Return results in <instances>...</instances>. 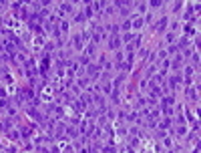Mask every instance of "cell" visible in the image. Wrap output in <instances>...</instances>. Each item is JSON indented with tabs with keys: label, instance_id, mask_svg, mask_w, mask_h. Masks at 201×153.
I'll return each instance as SVG.
<instances>
[{
	"label": "cell",
	"instance_id": "7a4b0ae2",
	"mask_svg": "<svg viewBox=\"0 0 201 153\" xmlns=\"http://www.w3.org/2000/svg\"><path fill=\"white\" fill-rule=\"evenodd\" d=\"M165 24H167V18H161V22H159V28H161V30L165 28Z\"/></svg>",
	"mask_w": 201,
	"mask_h": 153
},
{
	"label": "cell",
	"instance_id": "6da1fadb",
	"mask_svg": "<svg viewBox=\"0 0 201 153\" xmlns=\"http://www.w3.org/2000/svg\"><path fill=\"white\" fill-rule=\"evenodd\" d=\"M111 48H117V47H119V40H117V38H111Z\"/></svg>",
	"mask_w": 201,
	"mask_h": 153
}]
</instances>
